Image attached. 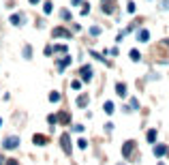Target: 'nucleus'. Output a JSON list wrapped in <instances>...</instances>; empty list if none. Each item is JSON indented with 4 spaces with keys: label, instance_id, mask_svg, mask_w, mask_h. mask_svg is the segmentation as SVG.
Masks as SVG:
<instances>
[{
    "label": "nucleus",
    "instance_id": "7ed1b4c3",
    "mask_svg": "<svg viewBox=\"0 0 169 165\" xmlns=\"http://www.w3.org/2000/svg\"><path fill=\"white\" fill-rule=\"evenodd\" d=\"M82 80L84 82H90L92 80V69L90 67H82Z\"/></svg>",
    "mask_w": 169,
    "mask_h": 165
},
{
    "label": "nucleus",
    "instance_id": "a878e982",
    "mask_svg": "<svg viewBox=\"0 0 169 165\" xmlns=\"http://www.w3.org/2000/svg\"><path fill=\"white\" fill-rule=\"evenodd\" d=\"M4 165H19V163H17L15 159H9V161H7V163H4Z\"/></svg>",
    "mask_w": 169,
    "mask_h": 165
},
{
    "label": "nucleus",
    "instance_id": "a211bd4d",
    "mask_svg": "<svg viewBox=\"0 0 169 165\" xmlns=\"http://www.w3.org/2000/svg\"><path fill=\"white\" fill-rule=\"evenodd\" d=\"M90 32H92V36H97V35H101V28H98V26H92Z\"/></svg>",
    "mask_w": 169,
    "mask_h": 165
},
{
    "label": "nucleus",
    "instance_id": "393cba45",
    "mask_svg": "<svg viewBox=\"0 0 169 165\" xmlns=\"http://www.w3.org/2000/svg\"><path fill=\"white\" fill-rule=\"evenodd\" d=\"M77 146H79V148H86V146H88V141H86V140H79V141H77Z\"/></svg>",
    "mask_w": 169,
    "mask_h": 165
},
{
    "label": "nucleus",
    "instance_id": "b1692460",
    "mask_svg": "<svg viewBox=\"0 0 169 165\" xmlns=\"http://www.w3.org/2000/svg\"><path fill=\"white\" fill-rule=\"evenodd\" d=\"M71 86H73V90H79V88H82V82H73Z\"/></svg>",
    "mask_w": 169,
    "mask_h": 165
},
{
    "label": "nucleus",
    "instance_id": "412c9836",
    "mask_svg": "<svg viewBox=\"0 0 169 165\" xmlns=\"http://www.w3.org/2000/svg\"><path fill=\"white\" fill-rule=\"evenodd\" d=\"M60 15H62V19H71V13L66 11V9H64V11H62V13H60Z\"/></svg>",
    "mask_w": 169,
    "mask_h": 165
},
{
    "label": "nucleus",
    "instance_id": "1a4fd4ad",
    "mask_svg": "<svg viewBox=\"0 0 169 165\" xmlns=\"http://www.w3.org/2000/svg\"><path fill=\"white\" fill-rule=\"evenodd\" d=\"M32 141H34V144H39V146H43V144H47V137H43V135H34V137H32Z\"/></svg>",
    "mask_w": 169,
    "mask_h": 165
},
{
    "label": "nucleus",
    "instance_id": "5701e85b",
    "mask_svg": "<svg viewBox=\"0 0 169 165\" xmlns=\"http://www.w3.org/2000/svg\"><path fill=\"white\" fill-rule=\"evenodd\" d=\"M86 13H90V4H84L82 7V15H86Z\"/></svg>",
    "mask_w": 169,
    "mask_h": 165
},
{
    "label": "nucleus",
    "instance_id": "cd10ccee",
    "mask_svg": "<svg viewBox=\"0 0 169 165\" xmlns=\"http://www.w3.org/2000/svg\"><path fill=\"white\" fill-rule=\"evenodd\" d=\"M73 4H82V0H71Z\"/></svg>",
    "mask_w": 169,
    "mask_h": 165
},
{
    "label": "nucleus",
    "instance_id": "f8f14e48",
    "mask_svg": "<svg viewBox=\"0 0 169 165\" xmlns=\"http://www.w3.org/2000/svg\"><path fill=\"white\" fill-rule=\"evenodd\" d=\"M116 92L120 94V96H124V94H126V86H124V84H118V86H116Z\"/></svg>",
    "mask_w": 169,
    "mask_h": 165
},
{
    "label": "nucleus",
    "instance_id": "9b49d317",
    "mask_svg": "<svg viewBox=\"0 0 169 165\" xmlns=\"http://www.w3.org/2000/svg\"><path fill=\"white\" fill-rule=\"evenodd\" d=\"M11 24H13V26L22 24V15H19V13H13V15H11Z\"/></svg>",
    "mask_w": 169,
    "mask_h": 165
},
{
    "label": "nucleus",
    "instance_id": "bb28decb",
    "mask_svg": "<svg viewBox=\"0 0 169 165\" xmlns=\"http://www.w3.org/2000/svg\"><path fill=\"white\" fill-rule=\"evenodd\" d=\"M28 2H30V4H39L41 0H28Z\"/></svg>",
    "mask_w": 169,
    "mask_h": 165
},
{
    "label": "nucleus",
    "instance_id": "f3484780",
    "mask_svg": "<svg viewBox=\"0 0 169 165\" xmlns=\"http://www.w3.org/2000/svg\"><path fill=\"white\" fill-rule=\"evenodd\" d=\"M103 109H105V112H107V114H111V112H114V103H105V105H103Z\"/></svg>",
    "mask_w": 169,
    "mask_h": 165
},
{
    "label": "nucleus",
    "instance_id": "20e7f679",
    "mask_svg": "<svg viewBox=\"0 0 169 165\" xmlns=\"http://www.w3.org/2000/svg\"><path fill=\"white\" fill-rule=\"evenodd\" d=\"M54 36H64V39H69L71 36V32L69 30H64V28H54V32H51Z\"/></svg>",
    "mask_w": 169,
    "mask_h": 165
},
{
    "label": "nucleus",
    "instance_id": "dca6fc26",
    "mask_svg": "<svg viewBox=\"0 0 169 165\" xmlns=\"http://www.w3.org/2000/svg\"><path fill=\"white\" fill-rule=\"evenodd\" d=\"M51 9H54V4H51V2H45V4H43V11L47 13V15L51 13Z\"/></svg>",
    "mask_w": 169,
    "mask_h": 165
},
{
    "label": "nucleus",
    "instance_id": "0eeeda50",
    "mask_svg": "<svg viewBox=\"0 0 169 165\" xmlns=\"http://www.w3.org/2000/svg\"><path fill=\"white\" fill-rule=\"evenodd\" d=\"M167 152H169L167 146H156V148H154V154H156V157H163V154H167Z\"/></svg>",
    "mask_w": 169,
    "mask_h": 165
},
{
    "label": "nucleus",
    "instance_id": "4468645a",
    "mask_svg": "<svg viewBox=\"0 0 169 165\" xmlns=\"http://www.w3.org/2000/svg\"><path fill=\"white\" fill-rule=\"evenodd\" d=\"M148 141H150V144L156 141V131H148Z\"/></svg>",
    "mask_w": 169,
    "mask_h": 165
},
{
    "label": "nucleus",
    "instance_id": "ddd939ff",
    "mask_svg": "<svg viewBox=\"0 0 169 165\" xmlns=\"http://www.w3.org/2000/svg\"><path fill=\"white\" fill-rule=\"evenodd\" d=\"M86 103H88V96H86V94H82V96L77 99V105H79V107H86Z\"/></svg>",
    "mask_w": 169,
    "mask_h": 165
},
{
    "label": "nucleus",
    "instance_id": "6e6552de",
    "mask_svg": "<svg viewBox=\"0 0 169 165\" xmlns=\"http://www.w3.org/2000/svg\"><path fill=\"white\" fill-rule=\"evenodd\" d=\"M71 64V56H64V58L58 62V67H60V71H64V67H69Z\"/></svg>",
    "mask_w": 169,
    "mask_h": 165
},
{
    "label": "nucleus",
    "instance_id": "6ab92c4d",
    "mask_svg": "<svg viewBox=\"0 0 169 165\" xmlns=\"http://www.w3.org/2000/svg\"><path fill=\"white\" fill-rule=\"evenodd\" d=\"M47 122H49V124H56V122H58V116H54V114L47 116Z\"/></svg>",
    "mask_w": 169,
    "mask_h": 165
},
{
    "label": "nucleus",
    "instance_id": "aec40b11",
    "mask_svg": "<svg viewBox=\"0 0 169 165\" xmlns=\"http://www.w3.org/2000/svg\"><path fill=\"white\" fill-rule=\"evenodd\" d=\"M56 52L58 54H66V45H56Z\"/></svg>",
    "mask_w": 169,
    "mask_h": 165
},
{
    "label": "nucleus",
    "instance_id": "c85d7f7f",
    "mask_svg": "<svg viewBox=\"0 0 169 165\" xmlns=\"http://www.w3.org/2000/svg\"><path fill=\"white\" fill-rule=\"evenodd\" d=\"M0 165H2V157H0Z\"/></svg>",
    "mask_w": 169,
    "mask_h": 165
},
{
    "label": "nucleus",
    "instance_id": "c756f323",
    "mask_svg": "<svg viewBox=\"0 0 169 165\" xmlns=\"http://www.w3.org/2000/svg\"><path fill=\"white\" fill-rule=\"evenodd\" d=\"M0 127H2V120H0Z\"/></svg>",
    "mask_w": 169,
    "mask_h": 165
},
{
    "label": "nucleus",
    "instance_id": "39448f33",
    "mask_svg": "<svg viewBox=\"0 0 169 165\" xmlns=\"http://www.w3.org/2000/svg\"><path fill=\"white\" fill-rule=\"evenodd\" d=\"M56 116H58V122H62V124H69V122H71V118H69L66 112H60V114H56Z\"/></svg>",
    "mask_w": 169,
    "mask_h": 165
},
{
    "label": "nucleus",
    "instance_id": "4be33fe9",
    "mask_svg": "<svg viewBox=\"0 0 169 165\" xmlns=\"http://www.w3.org/2000/svg\"><path fill=\"white\" fill-rule=\"evenodd\" d=\"M131 58H133V60H139V52H137V49H133V52H131Z\"/></svg>",
    "mask_w": 169,
    "mask_h": 165
},
{
    "label": "nucleus",
    "instance_id": "9d476101",
    "mask_svg": "<svg viewBox=\"0 0 169 165\" xmlns=\"http://www.w3.org/2000/svg\"><path fill=\"white\" fill-rule=\"evenodd\" d=\"M49 101H51V103H58V101H60V92L51 90V92H49Z\"/></svg>",
    "mask_w": 169,
    "mask_h": 165
},
{
    "label": "nucleus",
    "instance_id": "f03ea898",
    "mask_svg": "<svg viewBox=\"0 0 169 165\" xmlns=\"http://www.w3.org/2000/svg\"><path fill=\"white\" fill-rule=\"evenodd\" d=\"M2 146H4L7 150H11V148H17V146H19V137H7V140L2 141Z\"/></svg>",
    "mask_w": 169,
    "mask_h": 165
},
{
    "label": "nucleus",
    "instance_id": "2eb2a0df",
    "mask_svg": "<svg viewBox=\"0 0 169 165\" xmlns=\"http://www.w3.org/2000/svg\"><path fill=\"white\" fill-rule=\"evenodd\" d=\"M139 41H148V39H150V35H148V30H141V32H139Z\"/></svg>",
    "mask_w": 169,
    "mask_h": 165
},
{
    "label": "nucleus",
    "instance_id": "f257e3e1",
    "mask_svg": "<svg viewBox=\"0 0 169 165\" xmlns=\"http://www.w3.org/2000/svg\"><path fill=\"white\" fill-rule=\"evenodd\" d=\"M60 146H62V150H64L66 154H71L73 144H71V137H69V133H62V135H60Z\"/></svg>",
    "mask_w": 169,
    "mask_h": 165
},
{
    "label": "nucleus",
    "instance_id": "423d86ee",
    "mask_svg": "<svg viewBox=\"0 0 169 165\" xmlns=\"http://www.w3.org/2000/svg\"><path fill=\"white\" fill-rule=\"evenodd\" d=\"M131 152H133V141H126L124 148H122V154L124 157H131Z\"/></svg>",
    "mask_w": 169,
    "mask_h": 165
},
{
    "label": "nucleus",
    "instance_id": "7c9ffc66",
    "mask_svg": "<svg viewBox=\"0 0 169 165\" xmlns=\"http://www.w3.org/2000/svg\"><path fill=\"white\" fill-rule=\"evenodd\" d=\"M165 43H167V45H169V41H165Z\"/></svg>",
    "mask_w": 169,
    "mask_h": 165
}]
</instances>
